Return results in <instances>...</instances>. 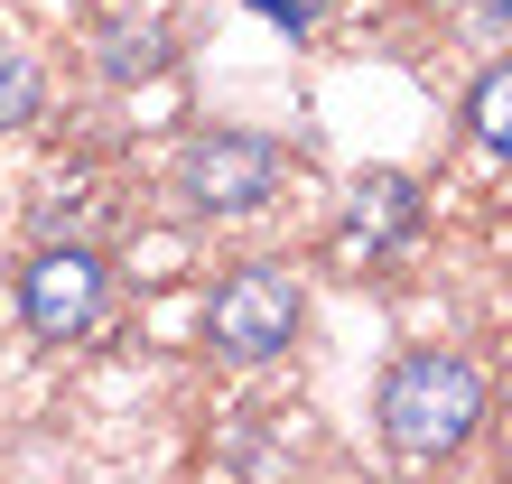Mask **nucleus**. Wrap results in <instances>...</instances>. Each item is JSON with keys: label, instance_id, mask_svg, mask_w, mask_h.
I'll list each match as a JSON object with an SVG mask.
<instances>
[{"label": "nucleus", "instance_id": "nucleus-8", "mask_svg": "<svg viewBox=\"0 0 512 484\" xmlns=\"http://www.w3.org/2000/svg\"><path fill=\"white\" fill-rule=\"evenodd\" d=\"M354 215H364L373 233H382V224L410 233V224H419V187H410V177H364V187H354Z\"/></svg>", "mask_w": 512, "mask_h": 484}, {"label": "nucleus", "instance_id": "nucleus-7", "mask_svg": "<svg viewBox=\"0 0 512 484\" xmlns=\"http://www.w3.org/2000/svg\"><path fill=\"white\" fill-rule=\"evenodd\" d=\"M38 112H47V66L19 38H0V131H28Z\"/></svg>", "mask_w": 512, "mask_h": 484}, {"label": "nucleus", "instance_id": "nucleus-1", "mask_svg": "<svg viewBox=\"0 0 512 484\" xmlns=\"http://www.w3.org/2000/svg\"><path fill=\"white\" fill-rule=\"evenodd\" d=\"M373 419H382V447H391V457L438 466V457H457V447L485 438L494 382H485V363L457 354V345H410V354L382 373Z\"/></svg>", "mask_w": 512, "mask_h": 484}, {"label": "nucleus", "instance_id": "nucleus-4", "mask_svg": "<svg viewBox=\"0 0 512 484\" xmlns=\"http://www.w3.org/2000/svg\"><path fill=\"white\" fill-rule=\"evenodd\" d=\"M177 196L196 215H261L280 196V140L261 131H196L177 159Z\"/></svg>", "mask_w": 512, "mask_h": 484}, {"label": "nucleus", "instance_id": "nucleus-3", "mask_svg": "<svg viewBox=\"0 0 512 484\" xmlns=\"http://www.w3.org/2000/svg\"><path fill=\"white\" fill-rule=\"evenodd\" d=\"M19 317L38 345H84L112 317V261L94 242H38L19 261Z\"/></svg>", "mask_w": 512, "mask_h": 484}, {"label": "nucleus", "instance_id": "nucleus-5", "mask_svg": "<svg viewBox=\"0 0 512 484\" xmlns=\"http://www.w3.org/2000/svg\"><path fill=\"white\" fill-rule=\"evenodd\" d=\"M159 66H168V28L159 19H103L94 28V75L103 84H140Z\"/></svg>", "mask_w": 512, "mask_h": 484}, {"label": "nucleus", "instance_id": "nucleus-2", "mask_svg": "<svg viewBox=\"0 0 512 484\" xmlns=\"http://www.w3.org/2000/svg\"><path fill=\"white\" fill-rule=\"evenodd\" d=\"M298 317H308V280L289 261H233L205 298V345L224 363H270L298 345Z\"/></svg>", "mask_w": 512, "mask_h": 484}, {"label": "nucleus", "instance_id": "nucleus-6", "mask_svg": "<svg viewBox=\"0 0 512 484\" xmlns=\"http://www.w3.org/2000/svg\"><path fill=\"white\" fill-rule=\"evenodd\" d=\"M466 140L485 149V159H503V168H512V56L466 84Z\"/></svg>", "mask_w": 512, "mask_h": 484}]
</instances>
